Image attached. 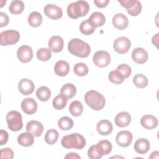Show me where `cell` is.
I'll return each instance as SVG.
<instances>
[{
  "mask_svg": "<svg viewBox=\"0 0 159 159\" xmlns=\"http://www.w3.org/2000/svg\"><path fill=\"white\" fill-rule=\"evenodd\" d=\"M68 50L70 53L79 58H86L91 53L89 45L77 38L70 40L68 44Z\"/></svg>",
  "mask_w": 159,
  "mask_h": 159,
  "instance_id": "1",
  "label": "cell"
},
{
  "mask_svg": "<svg viewBox=\"0 0 159 159\" xmlns=\"http://www.w3.org/2000/svg\"><path fill=\"white\" fill-rule=\"evenodd\" d=\"M84 101L94 111H100L106 104V99L102 94L95 90H89L84 94Z\"/></svg>",
  "mask_w": 159,
  "mask_h": 159,
  "instance_id": "2",
  "label": "cell"
},
{
  "mask_svg": "<svg viewBox=\"0 0 159 159\" xmlns=\"http://www.w3.org/2000/svg\"><path fill=\"white\" fill-rule=\"evenodd\" d=\"M61 144L64 148L67 149L75 148L80 150L85 147L86 140L81 134L73 133L65 135L61 140Z\"/></svg>",
  "mask_w": 159,
  "mask_h": 159,
  "instance_id": "3",
  "label": "cell"
},
{
  "mask_svg": "<svg viewBox=\"0 0 159 159\" xmlns=\"http://www.w3.org/2000/svg\"><path fill=\"white\" fill-rule=\"evenodd\" d=\"M89 11V5L85 1H78L70 4L67 7L68 16L71 19L85 16Z\"/></svg>",
  "mask_w": 159,
  "mask_h": 159,
  "instance_id": "4",
  "label": "cell"
},
{
  "mask_svg": "<svg viewBox=\"0 0 159 159\" xmlns=\"http://www.w3.org/2000/svg\"><path fill=\"white\" fill-rule=\"evenodd\" d=\"M6 122L8 128L13 131L17 132L22 129L23 123L20 113L17 111H11L6 115Z\"/></svg>",
  "mask_w": 159,
  "mask_h": 159,
  "instance_id": "5",
  "label": "cell"
},
{
  "mask_svg": "<svg viewBox=\"0 0 159 159\" xmlns=\"http://www.w3.org/2000/svg\"><path fill=\"white\" fill-rule=\"evenodd\" d=\"M1 45L7 46L16 43L20 39V34L15 30H7L3 31L0 34Z\"/></svg>",
  "mask_w": 159,
  "mask_h": 159,
  "instance_id": "6",
  "label": "cell"
},
{
  "mask_svg": "<svg viewBox=\"0 0 159 159\" xmlns=\"http://www.w3.org/2000/svg\"><path fill=\"white\" fill-rule=\"evenodd\" d=\"M118 2L132 16H138L142 11L141 3L137 0H119Z\"/></svg>",
  "mask_w": 159,
  "mask_h": 159,
  "instance_id": "7",
  "label": "cell"
},
{
  "mask_svg": "<svg viewBox=\"0 0 159 159\" xmlns=\"http://www.w3.org/2000/svg\"><path fill=\"white\" fill-rule=\"evenodd\" d=\"M93 60L96 66L99 68H104L110 63L111 56L106 51L99 50L94 53Z\"/></svg>",
  "mask_w": 159,
  "mask_h": 159,
  "instance_id": "8",
  "label": "cell"
},
{
  "mask_svg": "<svg viewBox=\"0 0 159 159\" xmlns=\"http://www.w3.org/2000/svg\"><path fill=\"white\" fill-rule=\"evenodd\" d=\"M131 42L130 40L125 37H120L117 38L113 43L114 50L119 54L126 53L130 49Z\"/></svg>",
  "mask_w": 159,
  "mask_h": 159,
  "instance_id": "9",
  "label": "cell"
},
{
  "mask_svg": "<svg viewBox=\"0 0 159 159\" xmlns=\"http://www.w3.org/2000/svg\"><path fill=\"white\" fill-rule=\"evenodd\" d=\"M44 13L50 19L57 20L63 16V11L61 7L52 4H48L44 7Z\"/></svg>",
  "mask_w": 159,
  "mask_h": 159,
  "instance_id": "10",
  "label": "cell"
},
{
  "mask_svg": "<svg viewBox=\"0 0 159 159\" xmlns=\"http://www.w3.org/2000/svg\"><path fill=\"white\" fill-rule=\"evenodd\" d=\"M17 56L20 61L22 63H28L33 58L32 49L28 45H22L17 51Z\"/></svg>",
  "mask_w": 159,
  "mask_h": 159,
  "instance_id": "11",
  "label": "cell"
},
{
  "mask_svg": "<svg viewBox=\"0 0 159 159\" xmlns=\"http://www.w3.org/2000/svg\"><path fill=\"white\" fill-rule=\"evenodd\" d=\"M133 139V135L130 131L122 130L117 133L116 137L117 143L122 147H125L130 145Z\"/></svg>",
  "mask_w": 159,
  "mask_h": 159,
  "instance_id": "12",
  "label": "cell"
},
{
  "mask_svg": "<svg viewBox=\"0 0 159 159\" xmlns=\"http://www.w3.org/2000/svg\"><path fill=\"white\" fill-rule=\"evenodd\" d=\"M34 88L35 86L33 81L27 78L20 80L18 83L19 91L24 96L32 94L34 91Z\"/></svg>",
  "mask_w": 159,
  "mask_h": 159,
  "instance_id": "13",
  "label": "cell"
},
{
  "mask_svg": "<svg viewBox=\"0 0 159 159\" xmlns=\"http://www.w3.org/2000/svg\"><path fill=\"white\" fill-rule=\"evenodd\" d=\"M21 108L25 114L31 115L36 112L37 109V103L33 98H27L22 100Z\"/></svg>",
  "mask_w": 159,
  "mask_h": 159,
  "instance_id": "14",
  "label": "cell"
},
{
  "mask_svg": "<svg viewBox=\"0 0 159 159\" xmlns=\"http://www.w3.org/2000/svg\"><path fill=\"white\" fill-rule=\"evenodd\" d=\"M26 130L31 133L34 137H40L43 131V126L40 122L35 120H30L26 125Z\"/></svg>",
  "mask_w": 159,
  "mask_h": 159,
  "instance_id": "15",
  "label": "cell"
},
{
  "mask_svg": "<svg viewBox=\"0 0 159 159\" xmlns=\"http://www.w3.org/2000/svg\"><path fill=\"white\" fill-rule=\"evenodd\" d=\"M148 58L147 52L143 48L137 47L132 52V58L133 61L138 64L145 63Z\"/></svg>",
  "mask_w": 159,
  "mask_h": 159,
  "instance_id": "16",
  "label": "cell"
},
{
  "mask_svg": "<svg viewBox=\"0 0 159 159\" xmlns=\"http://www.w3.org/2000/svg\"><path fill=\"white\" fill-rule=\"evenodd\" d=\"M63 40L58 35L52 36L48 43V48L54 53L60 52L63 48Z\"/></svg>",
  "mask_w": 159,
  "mask_h": 159,
  "instance_id": "17",
  "label": "cell"
},
{
  "mask_svg": "<svg viewBox=\"0 0 159 159\" xmlns=\"http://www.w3.org/2000/svg\"><path fill=\"white\" fill-rule=\"evenodd\" d=\"M113 25L119 30H124L126 29L129 24L127 17L122 13H117L112 17Z\"/></svg>",
  "mask_w": 159,
  "mask_h": 159,
  "instance_id": "18",
  "label": "cell"
},
{
  "mask_svg": "<svg viewBox=\"0 0 159 159\" xmlns=\"http://www.w3.org/2000/svg\"><path fill=\"white\" fill-rule=\"evenodd\" d=\"M140 124L145 129L151 130L156 128L158 126V121L156 117L150 114H147L141 117Z\"/></svg>",
  "mask_w": 159,
  "mask_h": 159,
  "instance_id": "19",
  "label": "cell"
},
{
  "mask_svg": "<svg viewBox=\"0 0 159 159\" xmlns=\"http://www.w3.org/2000/svg\"><path fill=\"white\" fill-rule=\"evenodd\" d=\"M115 124L119 127H125L129 125L131 116L127 112H120L115 117Z\"/></svg>",
  "mask_w": 159,
  "mask_h": 159,
  "instance_id": "20",
  "label": "cell"
},
{
  "mask_svg": "<svg viewBox=\"0 0 159 159\" xmlns=\"http://www.w3.org/2000/svg\"><path fill=\"white\" fill-rule=\"evenodd\" d=\"M98 132L101 135H108L111 134L113 127L112 123L108 120H101L97 124Z\"/></svg>",
  "mask_w": 159,
  "mask_h": 159,
  "instance_id": "21",
  "label": "cell"
},
{
  "mask_svg": "<svg viewBox=\"0 0 159 159\" xmlns=\"http://www.w3.org/2000/svg\"><path fill=\"white\" fill-rule=\"evenodd\" d=\"M70 68L68 63L64 60L58 61L54 66V71L57 75L59 76H65L70 71Z\"/></svg>",
  "mask_w": 159,
  "mask_h": 159,
  "instance_id": "22",
  "label": "cell"
},
{
  "mask_svg": "<svg viewBox=\"0 0 159 159\" xmlns=\"http://www.w3.org/2000/svg\"><path fill=\"white\" fill-rule=\"evenodd\" d=\"M150 145L149 141L143 138H141L136 140L134 143V148L135 152L139 154H145L150 149Z\"/></svg>",
  "mask_w": 159,
  "mask_h": 159,
  "instance_id": "23",
  "label": "cell"
},
{
  "mask_svg": "<svg viewBox=\"0 0 159 159\" xmlns=\"http://www.w3.org/2000/svg\"><path fill=\"white\" fill-rule=\"evenodd\" d=\"M34 136L30 132H23L17 137V142L23 147H29L32 145L34 142Z\"/></svg>",
  "mask_w": 159,
  "mask_h": 159,
  "instance_id": "24",
  "label": "cell"
},
{
  "mask_svg": "<svg viewBox=\"0 0 159 159\" xmlns=\"http://www.w3.org/2000/svg\"><path fill=\"white\" fill-rule=\"evenodd\" d=\"M88 19L96 27L102 26L106 22L104 15L99 12H94L92 13Z\"/></svg>",
  "mask_w": 159,
  "mask_h": 159,
  "instance_id": "25",
  "label": "cell"
},
{
  "mask_svg": "<svg viewBox=\"0 0 159 159\" xmlns=\"http://www.w3.org/2000/svg\"><path fill=\"white\" fill-rule=\"evenodd\" d=\"M76 93V88L71 83H66L62 86L60 89V93L63 94L68 99H71L75 96Z\"/></svg>",
  "mask_w": 159,
  "mask_h": 159,
  "instance_id": "26",
  "label": "cell"
},
{
  "mask_svg": "<svg viewBox=\"0 0 159 159\" xmlns=\"http://www.w3.org/2000/svg\"><path fill=\"white\" fill-rule=\"evenodd\" d=\"M28 22L32 27H39L42 22V16L41 14L36 11L32 12L28 17Z\"/></svg>",
  "mask_w": 159,
  "mask_h": 159,
  "instance_id": "27",
  "label": "cell"
},
{
  "mask_svg": "<svg viewBox=\"0 0 159 159\" xmlns=\"http://www.w3.org/2000/svg\"><path fill=\"white\" fill-rule=\"evenodd\" d=\"M96 28V27L89 20V19L83 21L80 25V32L86 35L92 34L95 31Z\"/></svg>",
  "mask_w": 159,
  "mask_h": 159,
  "instance_id": "28",
  "label": "cell"
},
{
  "mask_svg": "<svg viewBox=\"0 0 159 159\" xmlns=\"http://www.w3.org/2000/svg\"><path fill=\"white\" fill-rule=\"evenodd\" d=\"M36 96L41 101H47L51 96V91L47 86H41L37 89Z\"/></svg>",
  "mask_w": 159,
  "mask_h": 159,
  "instance_id": "29",
  "label": "cell"
},
{
  "mask_svg": "<svg viewBox=\"0 0 159 159\" xmlns=\"http://www.w3.org/2000/svg\"><path fill=\"white\" fill-rule=\"evenodd\" d=\"M69 111L70 114L75 117L81 116L83 111V106L82 103L79 101H73L70 104Z\"/></svg>",
  "mask_w": 159,
  "mask_h": 159,
  "instance_id": "30",
  "label": "cell"
},
{
  "mask_svg": "<svg viewBox=\"0 0 159 159\" xmlns=\"http://www.w3.org/2000/svg\"><path fill=\"white\" fill-rule=\"evenodd\" d=\"M67 101L68 99L63 94H60L54 98L52 104L55 109L61 110L66 106Z\"/></svg>",
  "mask_w": 159,
  "mask_h": 159,
  "instance_id": "31",
  "label": "cell"
},
{
  "mask_svg": "<svg viewBox=\"0 0 159 159\" xmlns=\"http://www.w3.org/2000/svg\"><path fill=\"white\" fill-rule=\"evenodd\" d=\"M24 9V3L22 1H12L9 5V12L12 14H19L22 13Z\"/></svg>",
  "mask_w": 159,
  "mask_h": 159,
  "instance_id": "32",
  "label": "cell"
},
{
  "mask_svg": "<svg viewBox=\"0 0 159 159\" xmlns=\"http://www.w3.org/2000/svg\"><path fill=\"white\" fill-rule=\"evenodd\" d=\"M74 125L73 120L69 117L64 116L61 117L58 121V125L62 130H70Z\"/></svg>",
  "mask_w": 159,
  "mask_h": 159,
  "instance_id": "33",
  "label": "cell"
},
{
  "mask_svg": "<svg viewBox=\"0 0 159 159\" xmlns=\"http://www.w3.org/2000/svg\"><path fill=\"white\" fill-rule=\"evenodd\" d=\"M58 132L57 130L52 129L47 131L45 135V141L47 144L53 145L55 143L58 138Z\"/></svg>",
  "mask_w": 159,
  "mask_h": 159,
  "instance_id": "34",
  "label": "cell"
},
{
  "mask_svg": "<svg viewBox=\"0 0 159 159\" xmlns=\"http://www.w3.org/2000/svg\"><path fill=\"white\" fill-rule=\"evenodd\" d=\"M133 83L134 85L139 88H144L148 85L147 78L142 74L135 75L133 78Z\"/></svg>",
  "mask_w": 159,
  "mask_h": 159,
  "instance_id": "35",
  "label": "cell"
},
{
  "mask_svg": "<svg viewBox=\"0 0 159 159\" xmlns=\"http://www.w3.org/2000/svg\"><path fill=\"white\" fill-rule=\"evenodd\" d=\"M108 78L111 82L116 84H121L125 80L124 76L117 70L111 71L108 75Z\"/></svg>",
  "mask_w": 159,
  "mask_h": 159,
  "instance_id": "36",
  "label": "cell"
},
{
  "mask_svg": "<svg viewBox=\"0 0 159 159\" xmlns=\"http://www.w3.org/2000/svg\"><path fill=\"white\" fill-rule=\"evenodd\" d=\"M97 145L99 147V148L103 155H106L109 154L112 148V145L111 142L107 140H101L97 143Z\"/></svg>",
  "mask_w": 159,
  "mask_h": 159,
  "instance_id": "37",
  "label": "cell"
},
{
  "mask_svg": "<svg viewBox=\"0 0 159 159\" xmlns=\"http://www.w3.org/2000/svg\"><path fill=\"white\" fill-rule=\"evenodd\" d=\"M52 57V51L49 48H41L37 52V58L42 61H47Z\"/></svg>",
  "mask_w": 159,
  "mask_h": 159,
  "instance_id": "38",
  "label": "cell"
},
{
  "mask_svg": "<svg viewBox=\"0 0 159 159\" xmlns=\"http://www.w3.org/2000/svg\"><path fill=\"white\" fill-rule=\"evenodd\" d=\"M88 156L90 159H99L103 155L97 144L91 145L88 150Z\"/></svg>",
  "mask_w": 159,
  "mask_h": 159,
  "instance_id": "39",
  "label": "cell"
},
{
  "mask_svg": "<svg viewBox=\"0 0 159 159\" xmlns=\"http://www.w3.org/2000/svg\"><path fill=\"white\" fill-rule=\"evenodd\" d=\"M75 73L80 76H84L88 75L89 70L86 64L83 63H77L73 67Z\"/></svg>",
  "mask_w": 159,
  "mask_h": 159,
  "instance_id": "40",
  "label": "cell"
},
{
  "mask_svg": "<svg viewBox=\"0 0 159 159\" xmlns=\"http://www.w3.org/2000/svg\"><path fill=\"white\" fill-rule=\"evenodd\" d=\"M117 71H119L124 76L125 78H129L132 73V70L129 65L127 64H120L119 65L116 69Z\"/></svg>",
  "mask_w": 159,
  "mask_h": 159,
  "instance_id": "41",
  "label": "cell"
},
{
  "mask_svg": "<svg viewBox=\"0 0 159 159\" xmlns=\"http://www.w3.org/2000/svg\"><path fill=\"white\" fill-rule=\"evenodd\" d=\"M14 158V152L11 148L6 147L1 150V158L12 159Z\"/></svg>",
  "mask_w": 159,
  "mask_h": 159,
  "instance_id": "42",
  "label": "cell"
},
{
  "mask_svg": "<svg viewBox=\"0 0 159 159\" xmlns=\"http://www.w3.org/2000/svg\"><path fill=\"white\" fill-rule=\"evenodd\" d=\"M9 17L8 16L4 13L0 12V27H3L6 26L9 23Z\"/></svg>",
  "mask_w": 159,
  "mask_h": 159,
  "instance_id": "43",
  "label": "cell"
},
{
  "mask_svg": "<svg viewBox=\"0 0 159 159\" xmlns=\"http://www.w3.org/2000/svg\"><path fill=\"white\" fill-rule=\"evenodd\" d=\"M8 133L4 130L1 129L0 130V145H3L5 144L8 140Z\"/></svg>",
  "mask_w": 159,
  "mask_h": 159,
  "instance_id": "44",
  "label": "cell"
},
{
  "mask_svg": "<svg viewBox=\"0 0 159 159\" xmlns=\"http://www.w3.org/2000/svg\"><path fill=\"white\" fill-rule=\"evenodd\" d=\"M109 2V0H94V3L96 6L99 8H103L107 6Z\"/></svg>",
  "mask_w": 159,
  "mask_h": 159,
  "instance_id": "45",
  "label": "cell"
},
{
  "mask_svg": "<svg viewBox=\"0 0 159 159\" xmlns=\"http://www.w3.org/2000/svg\"><path fill=\"white\" fill-rule=\"evenodd\" d=\"M65 158H73V159H80L81 158V157L76 153H68L65 157Z\"/></svg>",
  "mask_w": 159,
  "mask_h": 159,
  "instance_id": "46",
  "label": "cell"
},
{
  "mask_svg": "<svg viewBox=\"0 0 159 159\" xmlns=\"http://www.w3.org/2000/svg\"><path fill=\"white\" fill-rule=\"evenodd\" d=\"M158 154H159L158 151L153 152L151 153V155L150 156V158H158Z\"/></svg>",
  "mask_w": 159,
  "mask_h": 159,
  "instance_id": "47",
  "label": "cell"
}]
</instances>
